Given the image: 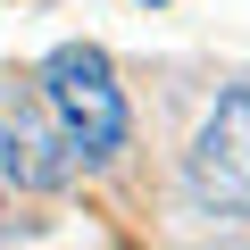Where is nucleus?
I'll return each mask as SVG.
<instances>
[{"label":"nucleus","mask_w":250,"mask_h":250,"mask_svg":"<svg viewBox=\"0 0 250 250\" xmlns=\"http://www.w3.org/2000/svg\"><path fill=\"white\" fill-rule=\"evenodd\" d=\"M42 100H50V125L67 134L75 159L125 150V92H117V67H108L100 42H59L42 59Z\"/></svg>","instance_id":"f257e3e1"},{"label":"nucleus","mask_w":250,"mask_h":250,"mask_svg":"<svg viewBox=\"0 0 250 250\" xmlns=\"http://www.w3.org/2000/svg\"><path fill=\"white\" fill-rule=\"evenodd\" d=\"M192 200L217 208V217H250V83H233L208 125H200V142H192Z\"/></svg>","instance_id":"f03ea898"},{"label":"nucleus","mask_w":250,"mask_h":250,"mask_svg":"<svg viewBox=\"0 0 250 250\" xmlns=\"http://www.w3.org/2000/svg\"><path fill=\"white\" fill-rule=\"evenodd\" d=\"M75 175V150L50 117L17 108V117H0V184H25V192H59Z\"/></svg>","instance_id":"7ed1b4c3"},{"label":"nucleus","mask_w":250,"mask_h":250,"mask_svg":"<svg viewBox=\"0 0 250 250\" xmlns=\"http://www.w3.org/2000/svg\"><path fill=\"white\" fill-rule=\"evenodd\" d=\"M142 9H159V0H142Z\"/></svg>","instance_id":"20e7f679"}]
</instances>
